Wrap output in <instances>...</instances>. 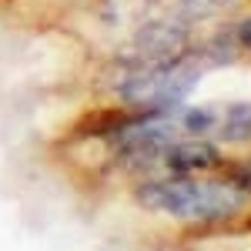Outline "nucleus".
I'll use <instances>...</instances> for the list:
<instances>
[{
    "mask_svg": "<svg viewBox=\"0 0 251 251\" xmlns=\"http://www.w3.org/2000/svg\"><path fill=\"white\" fill-rule=\"evenodd\" d=\"M134 201L154 214H168L188 225H218L231 221L248 208V194L231 181L208 177H157L144 181L134 191Z\"/></svg>",
    "mask_w": 251,
    "mask_h": 251,
    "instance_id": "obj_1",
    "label": "nucleus"
},
{
    "mask_svg": "<svg viewBox=\"0 0 251 251\" xmlns=\"http://www.w3.org/2000/svg\"><path fill=\"white\" fill-rule=\"evenodd\" d=\"M211 64L204 54H184V57L171 60V64H157V67H134L124 71V77L117 80V97L131 107L141 111H171L184 97L194 91V84Z\"/></svg>",
    "mask_w": 251,
    "mask_h": 251,
    "instance_id": "obj_2",
    "label": "nucleus"
},
{
    "mask_svg": "<svg viewBox=\"0 0 251 251\" xmlns=\"http://www.w3.org/2000/svg\"><path fill=\"white\" fill-rule=\"evenodd\" d=\"M184 54H188V24L184 20H151V24L137 27L134 37H127L117 57L124 71H134V67L171 64Z\"/></svg>",
    "mask_w": 251,
    "mask_h": 251,
    "instance_id": "obj_3",
    "label": "nucleus"
},
{
    "mask_svg": "<svg viewBox=\"0 0 251 251\" xmlns=\"http://www.w3.org/2000/svg\"><path fill=\"white\" fill-rule=\"evenodd\" d=\"M225 157L208 137H181L161 154V164L168 177H201L204 171H214Z\"/></svg>",
    "mask_w": 251,
    "mask_h": 251,
    "instance_id": "obj_4",
    "label": "nucleus"
},
{
    "mask_svg": "<svg viewBox=\"0 0 251 251\" xmlns=\"http://www.w3.org/2000/svg\"><path fill=\"white\" fill-rule=\"evenodd\" d=\"M214 134L221 144H251V104L238 100V104H225Z\"/></svg>",
    "mask_w": 251,
    "mask_h": 251,
    "instance_id": "obj_5",
    "label": "nucleus"
},
{
    "mask_svg": "<svg viewBox=\"0 0 251 251\" xmlns=\"http://www.w3.org/2000/svg\"><path fill=\"white\" fill-rule=\"evenodd\" d=\"M218 117H221V107H208V104H198V107H184L177 111V127H181V137H204L218 127Z\"/></svg>",
    "mask_w": 251,
    "mask_h": 251,
    "instance_id": "obj_6",
    "label": "nucleus"
},
{
    "mask_svg": "<svg viewBox=\"0 0 251 251\" xmlns=\"http://www.w3.org/2000/svg\"><path fill=\"white\" fill-rule=\"evenodd\" d=\"M228 0H181V14L184 17H208L214 10H221Z\"/></svg>",
    "mask_w": 251,
    "mask_h": 251,
    "instance_id": "obj_7",
    "label": "nucleus"
},
{
    "mask_svg": "<svg viewBox=\"0 0 251 251\" xmlns=\"http://www.w3.org/2000/svg\"><path fill=\"white\" fill-rule=\"evenodd\" d=\"M231 37H234V44H238V50H251V17L241 20V24L234 27Z\"/></svg>",
    "mask_w": 251,
    "mask_h": 251,
    "instance_id": "obj_8",
    "label": "nucleus"
},
{
    "mask_svg": "<svg viewBox=\"0 0 251 251\" xmlns=\"http://www.w3.org/2000/svg\"><path fill=\"white\" fill-rule=\"evenodd\" d=\"M231 184H238V188H241V191L251 198V161H245V164L238 168V177H234Z\"/></svg>",
    "mask_w": 251,
    "mask_h": 251,
    "instance_id": "obj_9",
    "label": "nucleus"
}]
</instances>
